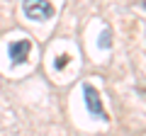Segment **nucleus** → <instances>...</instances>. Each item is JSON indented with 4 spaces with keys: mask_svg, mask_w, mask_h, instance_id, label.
Returning a JSON list of instances; mask_svg holds the SVG:
<instances>
[{
    "mask_svg": "<svg viewBox=\"0 0 146 136\" xmlns=\"http://www.w3.org/2000/svg\"><path fill=\"white\" fill-rule=\"evenodd\" d=\"M22 10H25V15L29 17V20H51L54 17V5L49 3V0H25L22 3Z\"/></svg>",
    "mask_w": 146,
    "mask_h": 136,
    "instance_id": "nucleus-1",
    "label": "nucleus"
},
{
    "mask_svg": "<svg viewBox=\"0 0 146 136\" xmlns=\"http://www.w3.org/2000/svg\"><path fill=\"white\" fill-rule=\"evenodd\" d=\"M83 100H85V105H88V110H90L93 117H100L102 121L110 119L107 112H105V107H102V102H100V92L93 85H83Z\"/></svg>",
    "mask_w": 146,
    "mask_h": 136,
    "instance_id": "nucleus-2",
    "label": "nucleus"
},
{
    "mask_svg": "<svg viewBox=\"0 0 146 136\" xmlns=\"http://www.w3.org/2000/svg\"><path fill=\"white\" fill-rule=\"evenodd\" d=\"M29 51H32V44H29V39H20V42H10V46H7V53H10V61L15 63V66L25 63L27 58H29Z\"/></svg>",
    "mask_w": 146,
    "mask_h": 136,
    "instance_id": "nucleus-3",
    "label": "nucleus"
},
{
    "mask_svg": "<svg viewBox=\"0 0 146 136\" xmlns=\"http://www.w3.org/2000/svg\"><path fill=\"white\" fill-rule=\"evenodd\" d=\"M110 44H112V42H110V32H105V34H102V39H100V46H102V49H107Z\"/></svg>",
    "mask_w": 146,
    "mask_h": 136,
    "instance_id": "nucleus-4",
    "label": "nucleus"
},
{
    "mask_svg": "<svg viewBox=\"0 0 146 136\" xmlns=\"http://www.w3.org/2000/svg\"><path fill=\"white\" fill-rule=\"evenodd\" d=\"M66 63H68V56H66V53H63V58H56V68H63Z\"/></svg>",
    "mask_w": 146,
    "mask_h": 136,
    "instance_id": "nucleus-5",
    "label": "nucleus"
},
{
    "mask_svg": "<svg viewBox=\"0 0 146 136\" xmlns=\"http://www.w3.org/2000/svg\"><path fill=\"white\" fill-rule=\"evenodd\" d=\"M139 3H141V7H146V0H139Z\"/></svg>",
    "mask_w": 146,
    "mask_h": 136,
    "instance_id": "nucleus-6",
    "label": "nucleus"
}]
</instances>
